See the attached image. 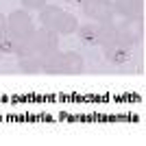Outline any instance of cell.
Masks as SVG:
<instances>
[{
    "mask_svg": "<svg viewBox=\"0 0 146 146\" xmlns=\"http://www.w3.org/2000/svg\"><path fill=\"white\" fill-rule=\"evenodd\" d=\"M85 70V61L79 52H66L63 57V74H81Z\"/></svg>",
    "mask_w": 146,
    "mask_h": 146,
    "instance_id": "obj_10",
    "label": "cell"
},
{
    "mask_svg": "<svg viewBox=\"0 0 146 146\" xmlns=\"http://www.w3.org/2000/svg\"><path fill=\"white\" fill-rule=\"evenodd\" d=\"M68 2H72V5H81L83 0H68Z\"/></svg>",
    "mask_w": 146,
    "mask_h": 146,
    "instance_id": "obj_15",
    "label": "cell"
},
{
    "mask_svg": "<svg viewBox=\"0 0 146 146\" xmlns=\"http://www.w3.org/2000/svg\"><path fill=\"white\" fill-rule=\"evenodd\" d=\"M105 50V61H109V63H116V66H122V63H127L129 57H131V48L127 46H120V44H111L107 46Z\"/></svg>",
    "mask_w": 146,
    "mask_h": 146,
    "instance_id": "obj_7",
    "label": "cell"
},
{
    "mask_svg": "<svg viewBox=\"0 0 146 146\" xmlns=\"http://www.w3.org/2000/svg\"><path fill=\"white\" fill-rule=\"evenodd\" d=\"M35 31V22L31 20L26 9H18L11 15H7V33L15 39H24Z\"/></svg>",
    "mask_w": 146,
    "mask_h": 146,
    "instance_id": "obj_3",
    "label": "cell"
},
{
    "mask_svg": "<svg viewBox=\"0 0 146 146\" xmlns=\"http://www.w3.org/2000/svg\"><path fill=\"white\" fill-rule=\"evenodd\" d=\"M2 35H7V18L0 13V37Z\"/></svg>",
    "mask_w": 146,
    "mask_h": 146,
    "instance_id": "obj_14",
    "label": "cell"
},
{
    "mask_svg": "<svg viewBox=\"0 0 146 146\" xmlns=\"http://www.w3.org/2000/svg\"><path fill=\"white\" fill-rule=\"evenodd\" d=\"M46 5H48V0H22V7H24L26 11H29V9L39 11V9H44Z\"/></svg>",
    "mask_w": 146,
    "mask_h": 146,
    "instance_id": "obj_13",
    "label": "cell"
},
{
    "mask_svg": "<svg viewBox=\"0 0 146 146\" xmlns=\"http://www.w3.org/2000/svg\"><path fill=\"white\" fill-rule=\"evenodd\" d=\"M118 42V24L116 22H103L98 24V46H111Z\"/></svg>",
    "mask_w": 146,
    "mask_h": 146,
    "instance_id": "obj_8",
    "label": "cell"
},
{
    "mask_svg": "<svg viewBox=\"0 0 146 146\" xmlns=\"http://www.w3.org/2000/svg\"><path fill=\"white\" fill-rule=\"evenodd\" d=\"M79 42L83 46H98V24L96 22H87V24L76 29Z\"/></svg>",
    "mask_w": 146,
    "mask_h": 146,
    "instance_id": "obj_9",
    "label": "cell"
},
{
    "mask_svg": "<svg viewBox=\"0 0 146 146\" xmlns=\"http://www.w3.org/2000/svg\"><path fill=\"white\" fill-rule=\"evenodd\" d=\"M31 39H33V46H35V55H42V52H48V50L59 48V35L50 29H35L31 33Z\"/></svg>",
    "mask_w": 146,
    "mask_h": 146,
    "instance_id": "obj_4",
    "label": "cell"
},
{
    "mask_svg": "<svg viewBox=\"0 0 146 146\" xmlns=\"http://www.w3.org/2000/svg\"><path fill=\"white\" fill-rule=\"evenodd\" d=\"M113 13L124 20H144V0H111Z\"/></svg>",
    "mask_w": 146,
    "mask_h": 146,
    "instance_id": "obj_5",
    "label": "cell"
},
{
    "mask_svg": "<svg viewBox=\"0 0 146 146\" xmlns=\"http://www.w3.org/2000/svg\"><path fill=\"white\" fill-rule=\"evenodd\" d=\"M63 57H66V52H61L59 48L42 52V55H39L42 72H46V74H63Z\"/></svg>",
    "mask_w": 146,
    "mask_h": 146,
    "instance_id": "obj_6",
    "label": "cell"
},
{
    "mask_svg": "<svg viewBox=\"0 0 146 146\" xmlns=\"http://www.w3.org/2000/svg\"><path fill=\"white\" fill-rule=\"evenodd\" d=\"M15 48H18L15 37H11L9 33L0 37V55H15Z\"/></svg>",
    "mask_w": 146,
    "mask_h": 146,
    "instance_id": "obj_12",
    "label": "cell"
},
{
    "mask_svg": "<svg viewBox=\"0 0 146 146\" xmlns=\"http://www.w3.org/2000/svg\"><path fill=\"white\" fill-rule=\"evenodd\" d=\"M79 7H81V11H83V15L87 20H94L96 24L113 22V18H116L111 0H83Z\"/></svg>",
    "mask_w": 146,
    "mask_h": 146,
    "instance_id": "obj_2",
    "label": "cell"
},
{
    "mask_svg": "<svg viewBox=\"0 0 146 146\" xmlns=\"http://www.w3.org/2000/svg\"><path fill=\"white\" fill-rule=\"evenodd\" d=\"M39 24L44 29L55 31L57 35H72L79 29V20L57 5H46L44 9H39Z\"/></svg>",
    "mask_w": 146,
    "mask_h": 146,
    "instance_id": "obj_1",
    "label": "cell"
},
{
    "mask_svg": "<svg viewBox=\"0 0 146 146\" xmlns=\"http://www.w3.org/2000/svg\"><path fill=\"white\" fill-rule=\"evenodd\" d=\"M20 70H22L24 74H37V72H42V66H39V55L20 57Z\"/></svg>",
    "mask_w": 146,
    "mask_h": 146,
    "instance_id": "obj_11",
    "label": "cell"
}]
</instances>
